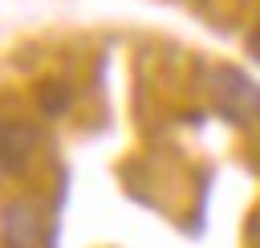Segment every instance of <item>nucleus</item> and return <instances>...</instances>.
<instances>
[{"mask_svg": "<svg viewBox=\"0 0 260 248\" xmlns=\"http://www.w3.org/2000/svg\"><path fill=\"white\" fill-rule=\"evenodd\" d=\"M215 106L223 118L232 122H248V118H260V85L240 73V69H215Z\"/></svg>", "mask_w": 260, "mask_h": 248, "instance_id": "obj_1", "label": "nucleus"}, {"mask_svg": "<svg viewBox=\"0 0 260 248\" xmlns=\"http://www.w3.org/2000/svg\"><path fill=\"white\" fill-rule=\"evenodd\" d=\"M0 232H4L8 248H37V240H41V215H37V207H28V203L4 207Z\"/></svg>", "mask_w": 260, "mask_h": 248, "instance_id": "obj_2", "label": "nucleus"}, {"mask_svg": "<svg viewBox=\"0 0 260 248\" xmlns=\"http://www.w3.org/2000/svg\"><path fill=\"white\" fill-rule=\"evenodd\" d=\"M37 142V126H24V122H0V175L16 171L28 150Z\"/></svg>", "mask_w": 260, "mask_h": 248, "instance_id": "obj_3", "label": "nucleus"}, {"mask_svg": "<svg viewBox=\"0 0 260 248\" xmlns=\"http://www.w3.org/2000/svg\"><path fill=\"white\" fill-rule=\"evenodd\" d=\"M248 53H252V57H256V61H260V28H256V33H252V37H248Z\"/></svg>", "mask_w": 260, "mask_h": 248, "instance_id": "obj_4", "label": "nucleus"}]
</instances>
